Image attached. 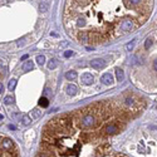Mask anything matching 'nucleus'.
Here are the masks:
<instances>
[{
	"mask_svg": "<svg viewBox=\"0 0 157 157\" xmlns=\"http://www.w3.org/2000/svg\"><path fill=\"white\" fill-rule=\"evenodd\" d=\"M9 129H15V126H13V125H9Z\"/></svg>",
	"mask_w": 157,
	"mask_h": 157,
	"instance_id": "22",
	"label": "nucleus"
},
{
	"mask_svg": "<svg viewBox=\"0 0 157 157\" xmlns=\"http://www.w3.org/2000/svg\"><path fill=\"white\" fill-rule=\"evenodd\" d=\"M39 106H40V107H44V108L48 107V106H49V101L45 98V97H42L40 101H39Z\"/></svg>",
	"mask_w": 157,
	"mask_h": 157,
	"instance_id": "12",
	"label": "nucleus"
},
{
	"mask_svg": "<svg viewBox=\"0 0 157 157\" xmlns=\"http://www.w3.org/2000/svg\"><path fill=\"white\" fill-rule=\"evenodd\" d=\"M65 78L68 79V80H74V79L77 78V72L76 70H69L65 73Z\"/></svg>",
	"mask_w": 157,
	"mask_h": 157,
	"instance_id": "9",
	"label": "nucleus"
},
{
	"mask_svg": "<svg viewBox=\"0 0 157 157\" xmlns=\"http://www.w3.org/2000/svg\"><path fill=\"white\" fill-rule=\"evenodd\" d=\"M103 131H104L106 135H116L118 131H121V129H119V126L116 122H112V123H108Z\"/></svg>",
	"mask_w": 157,
	"mask_h": 157,
	"instance_id": "1",
	"label": "nucleus"
},
{
	"mask_svg": "<svg viewBox=\"0 0 157 157\" xmlns=\"http://www.w3.org/2000/svg\"><path fill=\"white\" fill-rule=\"evenodd\" d=\"M37 62H38L39 65H43V64L45 63V57H44V55H38V57H37Z\"/></svg>",
	"mask_w": 157,
	"mask_h": 157,
	"instance_id": "17",
	"label": "nucleus"
},
{
	"mask_svg": "<svg viewBox=\"0 0 157 157\" xmlns=\"http://www.w3.org/2000/svg\"><path fill=\"white\" fill-rule=\"evenodd\" d=\"M58 67V60L57 59H50L49 62H48V68L52 70V69H55Z\"/></svg>",
	"mask_w": 157,
	"mask_h": 157,
	"instance_id": "11",
	"label": "nucleus"
},
{
	"mask_svg": "<svg viewBox=\"0 0 157 157\" xmlns=\"http://www.w3.org/2000/svg\"><path fill=\"white\" fill-rule=\"evenodd\" d=\"M40 114H42V112H40L39 109H33L31 112H30V118L31 119H38V118H40Z\"/></svg>",
	"mask_w": 157,
	"mask_h": 157,
	"instance_id": "10",
	"label": "nucleus"
},
{
	"mask_svg": "<svg viewBox=\"0 0 157 157\" xmlns=\"http://www.w3.org/2000/svg\"><path fill=\"white\" fill-rule=\"evenodd\" d=\"M16 87V79H10L9 80V84H8V88L9 90H14Z\"/></svg>",
	"mask_w": 157,
	"mask_h": 157,
	"instance_id": "14",
	"label": "nucleus"
},
{
	"mask_svg": "<svg viewBox=\"0 0 157 157\" xmlns=\"http://www.w3.org/2000/svg\"><path fill=\"white\" fill-rule=\"evenodd\" d=\"M30 122H31V118H30V116H28V114L23 116V118H21V123H23L24 126H28Z\"/></svg>",
	"mask_w": 157,
	"mask_h": 157,
	"instance_id": "13",
	"label": "nucleus"
},
{
	"mask_svg": "<svg viewBox=\"0 0 157 157\" xmlns=\"http://www.w3.org/2000/svg\"><path fill=\"white\" fill-rule=\"evenodd\" d=\"M39 10L42 13H45V11H48L49 10V3L47 1V0H43V1H40L39 3Z\"/></svg>",
	"mask_w": 157,
	"mask_h": 157,
	"instance_id": "6",
	"label": "nucleus"
},
{
	"mask_svg": "<svg viewBox=\"0 0 157 157\" xmlns=\"http://www.w3.org/2000/svg\"><path fill=\"white\" fill-rule=\"evenodd\" d=\"M151 45H152V40L148 38V39L145 42V48H146V49H150V48H151Z\"/></svg>",
	"mask_w": 157,
	"mask_h": 157,
	"instance_id": "18",
	"label": "nucleus"
},
{
	"mask_svg": "<svg viewBox=\"0 0 157 157\" xmlns=\"http://www.w3.org/2000/svg\"><path fill=\"white\" fill-rule=\"evenodd\" d=\"M90 67L93 69H97L98 70V69H102L106 67V62L101 58H96V59H93V60H90Z\"/></svg>",
	"mask_w": 157,
	"mask_h": 157,
	"instance_id": "2",
	"label": "nucleus"
},
{
	"mask_svg": "<svg viewBox=\"0 0 157 157\" xmlns=\"http://www.w3.org/2000/svg\"><path fill=\"white\" fill-rule=\"evenodd\" d=\"M80 79H82V82L86 84V86H90L92 83H93V76L90 74V73H83L82 74V77H80Z\"/></svg>",
	"mask_w": 157,
	"mask_h": 157,
	"instance_id": "4",
	"label": "nucleus"
},
{
	"mask_svg": "<svg viewBox=\"0 0 157 157\" xmlns=\"http://www.w3.org/2000/svg\"><path fill=\"white\" fill-rule=\"evenodd\" d=\"M65 90H67V94H69V96H74V94L77 93L78 88H77V86H74V84H68L67 88H65Z\"/></svg>",
	"mask_w": 157,
	"mask_h": 157,
	"instance_id": "5",
	"label": "nucleus"
},
{
	"mask_svg": "<svg viewBox=\"0 0 157 157\" xmlns=\"http://www.w3.org/2000/svg\"><path fill=\"white\" fill-rule=\"evenodd\" d=\"M4 103H5V104H13V103H14V98H13L11 96H6V97L4 98Z\"/></svg>",
	"mask_w": 157,
	"mask_h": 157,
	"instance_id": "15",
	"label": "nucleus"
},
{
	"mask_svg": "<svg viewBox=\"0 0 157 157\" xmlns=\"http://www.w3.org/2000/svg\"><path fill=\"white\" fill-rule=\"evenodd\" d=\"M135 45H136V39H133L132 42H129L127 45H126V49H127V50H132L133 48H135Z\"/></svg>",
	"mask_w": 157,
	"mask_h": 157,
	"instance_id": "16",
	"label": "nucleus"
},
{
	"mask_svg": "<svg viewBox=\"0 0 157 157\" xmlns=\"http://www.w3.org/2000/svg\"><path fill=\"white\" fill-rule=\"evenodd\" d=\"M116 78H117L118 82H122V80L125 79V72H123L121 68L116 69Z\"/></svg>",
	"mask_w": 157,
	"mask_h": 157,
	"instance_id": "8",
	"label": "nucleus"
},
{
	"mask_svg": "<svg viewBox=\"0 0 157 157\" xmlns=\"http://www.w3.org/2000/svg\"><path fill=\"white\" fill-rule=\"evenodd\" d=\"M4 92V86H3V83H0V94Z\"/></svg>",
	"mask_w": 157,
	"mask_h": 157,
	"instance_id": "21",
	"label": "nucleus"
},
{
	"mask_svg": "<svg viewBox=\"0 0 157 157\" xmlns=\"http://www.w3.org/2000/svg\"><path fill=\"white\" fill-rule=\"evenodd\" d=\"M72 55H73V52H72V50H65V52H64V57H65V58H69V57H72Z\"/></svg>",
	"mask_w": 157,
	"mask_h": 157,
	"instance_id": "19",
	"label": "nucleus"
},
{
	"mask_svg": "<svg viewBox=\"0 0 157 157\" xmlns=\"http://www.w3.org/2000/svg\"><path fill=\"white\" fill-rule=\"evenodd\" d=\"M101 82L103 83V84H106V86H111V84H113V76L111 74V73H104L102 77H101Z\"/></svg>",
	"mask_w": 157,
	"mask_h": 157,
	"instance_id": "3",
	"label": "nucleus"
},
{
	"mask_svg": "<svg viewBox=\"0 0 157 157\" xmlns=\"http://www.w3.org/2000/svg\"><path fill=\"white\" fill-rule=\"evenodd\" d=\"M153 68H155V70L157 72V59H155V60H153Z\"/></svg>",
	"mask_w": 157,
	"mask_h": 157,
	"instance_id": "20",
	"label": "nucleus"
},
{
	"mask_svg": "<svg viewBox=\"0 0 157 157\" xmlns=\"http://www.w3.org/2000/svg\"><path fill=\"white\" fill-rule=\"evenodd\" d=\"M28 58V55H23V57H21V60H24V59H27Z\"/></svg>",
	"mask_w": 157,
	"mask_h": 157,
	"instance_id": "23",
	"label": "nucleus"
},
{
	"mask_svg": "<svg viewBox=\"0 0 157 157\" xmlns=\"http://www.w3.org/2000/svg\"><path fill=\"white\" fill-rule=\"evenodd\" d=\"M33 68H34L33 60H27V62L23 64V70H24V72H29V70H31Z\"/></svg>",
	"mask_w": 157,
	"mask_h": 157,
	"instance_id": "7",
	"label": "nucleus"
}]
</instances>
